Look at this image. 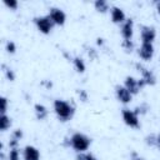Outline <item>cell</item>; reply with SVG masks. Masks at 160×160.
Masks as SVG:
<instances>
[{
  "mask_svg": "<svg viewBox=\"0 0 160 160\" xmlns=\"http://www.w3.org/2000/svg\"><path fill=\"white\" fill-rule=\"evenodd\" d=\"M54 111L58 116V119L62 122L70 120L72 116H74V112H75V109L74 106L65 101V100H60V99H56L54 101Z\"/></svg>",
  "mask_w": 160,
  "mask_h": 160,
  "instance_id": "6da1fadb",
  "label": "cell"
},
{
  "mask_svg": "<svg viewBox=\"0 0 160 160\" xmlns=\"http://www.w3.org/2000/svg\"><path fill=\"white\" fill-rule=\"evenodd\" d=\"M91 144V139L81 132H75L70 138V145L76 152H86Z\"/></svg>",
  "mask_w": 160,
  "mask_h": 160,
  "instance_id": "7a4b0ae2",
  "label": "cell"
},
{
  "mask_svg": "<svg viewBox=\"0 0 160 160\" xmlns=\"http://www.w3.org/2000/svg\"><path fill=\"white\" fill-rule=\"evenodd\" d=\"M34 22L38 28V30L41 32V34H50V31L52 30L54 28V22L51 21V19L49 18V15L46 16H38L34 19Z\"/></svg>",
  "mask_w": 160,
  "mask_h": 160,
  "instance_id": "3957f363",
  "label": "cell"
},
{
  "mask_svg": "<svg viewBox=\"0 0 160 160\" xmlns=\"http://www.w3.org/2000/svg\"><path fill=\"white\" fill-rule=\"evenodd\" d=\"M121 115H122V120L124 122L130 126V128H139L140 126V122H139V116H138V112L134 111V110H130V109H122L121 111Z\"/></svg>",
  "mask_w": 160,
  "mask_h": 160,
  "instance_id": "277c9868",
  "label": "cell"
},
{
  "mask_svg": "<svg viewBox=\"0 0 160 160\" xmlns=\"http://www.w3.org/2000/svg\"><path fill=\"white\" fill-rule=\"evenodd\" d=\"M49 18L54 22V25H58V26L64 25L66 21V14L59 8H51L49 11Z\"/></svg>",
  "mask_w": 160,
  "mask_h": 160,
  "instance_id": "5b68a950",
  "label": "cell"
},
{
  "mask_svg": "<svg viewBox=\"0 0 160 160\" xmlns=\"http://www.w3.org/2000/svg\"><path fill=\"white\" fill-rule=\"evenodd\" d=\"M120 32L124 40H131L132 34H134V21L131 19H126L125 22L121 24Z\"/></svg>",
  "mask_w": 160,
  "mask_h": 160,
  "instance_id": "8992f818",
  "label": "cell"
},
{
  "mask_svg": "<svg viewBox=\"0 0 160 160\" xmlns=\"http://www.w3.org/2000/svg\"><path fill=\"white\" fill-rule=\"evenodd\" d=\"M141 41L142 42H149V44H152L155 38H156V31L154 28L151 26H142L141 28Z\"/></svg>",
  "mask_w": 160,
  "mask_h": 160,
  "instance_id": "52a82bcc",
  "label": "cell"
},
{
  "mask_svg": "<svg viewBox=\"0 0 160 160\" xmlns=\"http://www.w3.org/2000/svg\"><path fill=\"white\" fill-rule=\"evenodd\" d=\"M154 55V45L152 44H149V42H142L140 49H139V56L142 59V60H151Z\"/></svg>",
  "mask_w": 160,
  "mask_h": 160,
  "instance_id": "ba28073f",
  "label": "cell"
},
{
  "mask_svg": "<svg viewBox=\"0 0 160 160\" xmlns=\"http://www.w3.org/2000/svg\"><path fill=\"white\" fill-rule=\"evenodd\" d=\"M115 91H116V98H118V100L120 101V102H122V104H128V102H130L131 101V99H132V94L125 88V86H116V89H115Z\"/></svg>",
  "mask_w": 160,
  "mask_h": 160,
  "instance_id": "9c48e42d",
  "label": "cell"
},
{
  "mask_svg": "<svg viewBox=\"0 0 160 160\" xmlns=\"http://www.w3.org/2000/svg\"><path fill=\"white\" fill-rule=\"evenodd\" d=\"M22 155H24V160H40V151L32 145L25 146Z\"/></svg>",
  "mask_w": 160,
  "mask_h": 160,
  "instance_id": "30bf717a",
  "label": "cell"
},
{
  "mask_svg": "<svg viewBox=\"0 0 160 160\" xmlns=\"http://www.w3.org/2000/svg\"><path fill=\"white\" fill-rule=\"evenodd\" d=\"M110 15H111V21H112L114 24H122V22H125V20H126L125 12L122 11V9H120V8H118V6L111 8Z\"/></svg>",
  "mask_w": 160,
  "mask_h": 160,
  "instance_id": "8fae6325",
  "label": "cell"
},
{
  "mask_svg": "<svg viewBox=\"0 0 160 160\" xmlns=\"http://www.w3.org/2000/svg\"><path fill=\"white\" fill-rule=\"evenodd\" d=\"M124 86H125L132 95L138 94L139 90H141L140 86H139V80H136V79L132 78V76H126L125 82H124Z\"/></svg>",
  "mask_w": 160,
  "mask_h": 160,
  "instance_id": "7c38bea8",
  "label": "cell"
},
{
  "mask_svg": "<svg viewBox=\"0 0 160 160\" xmlns=\"http://www.w3.org/2000/svg\"><path fill=\"white\" fill-rule=\"evenodd\" d=\"M140 70H141V80L145 82V85H154L155 84V75L150 70H148L142 66H140Z\"/></svg>",
  "mask_w": 160,
  "mask_h": 160,
  "instance_id": "4fadbf2b",
  "label": "cell"
},
{
  "mask_svg": "<svg viewBox=\"0 0 160 160\" xmlns=\"http://www.w3.org/2000/svg\"><path fill=\"white\" fill-rule=\"evenodd\" d=\"M34 109H35L36 118H38L39 120H44V119L48 116V110H46V108H45L44 105H41V104H35Z\"/></svg>",
  "mask_w": 160,
  "mask_h": 160,
  "instance_id": "5bb4252c",
  "label": "cell"
},
{
  "mask_svg": "<svg viewBox=\"0 0 160 160\" xmlns=\"http://www.w3.org/2000/svg\"><path fill=\"white\" fill-rule=\"evenodd\" d=\"M10 126H11V119L6 114H1L0 115V129H1V131L8 130Z\"/></svg>",
  "mask_w": 160,
  "mask_h": 160,
  "instance_id": "9a60e30c",
  "label": "cell"
},
{
  "mask_svg": "<svg viewBox=\"0 0 160 160\" xmlns=\"http://www.w3.org/2000/svg\"><path fill=\"white\" fill-rule=\"evenodd\" d=\"M94 6H95V10H98L99 12H106L109 10V4L105 0H96L94 2Z\"/></svg>",
  "mask_w": 160,
  "mask_h": 160,
  "instance_id": "2e32d148",
  "label": "cell"
},
{
  "mask_svg": "<svg viewBox=\"0 0 160 160\" xmlns=\"http://www.w3.org/2000/svg\"><path fill=\"white\" fill-rule=\"evenodd\" d=\"M72 62H74V66H75L78 72H84L85 71V62H84V60L81 58H79V56L74 58Z\"/></svg>",
  "mask_w": 160,
  "mask_h": 160,
  "instance_id": "e0dca14e",
  "label": "cell"
},
{
  "mask_svg": "<svg viewBox=\"0 0 160 160\" xmlns=\"http://www.w3.org/2000/svg\"><path fill=\"white\" fill-rule=\"evenodd\" d=\"M2 2H4V5H5L8 9H10V10H16V9H18V5H19L16 0H4Z\"/></svg>",
  "mask_w": 160,
  "mask_h": 160,
  "instance_id": "ac0fdd59",
  "label": "cell"
},
{
  "mask_svg": "<svg viewBox=\"0 0 160 160\" xmlns=\"http://www.w3.org/2000/svg\"><path fill=\"white\" fill-rule=\"evenodd\" d=\"M9 160H20V154H19V150H18L16 148L10 149V152H9Z\"/></svg>",
  "mask_w": 160,
  "mask_h": 160,
  "instance_id": "d6986e66",
  "label": "cell"
},
{
  "mask_svg": "<svg viewBox=\"0 0 160 160\" xmlns=\"http://www.w3.org/2000/svg\"><path fill=\"white\" fill-rule=\"evenodd\" d=\"M5 49H6V51H8V52L14 54V52H15V50H16V45H15V42H14V41H8V42H6Z\"/></svg>",
  "mask_w": 160,
  "mask_h": 160,
  "instance_id": "ffe728a7",
  "label": "cell"
},
{
  "mask_svg": "<svg viewBox=\"0 0 160 160\" xmlns=\"http://www.w3.org/2000/svg\"><path fill=\"white\" fill-rule=\"evenodd\" d=\"M0 102H1L0 111H1V114H5V112H6V110H8V99H6L5 96H2V98L0 99Z\"/></svg>",
  "mask_w": 160,
  "mask_h": 160,
  "instance_id": "44dd1931",
  "label": "cell"
},
{
  "mask_svg": "<svg viewBox=\"0 0 160 160\" xmlns=\"http://www.w3.org/2000/svg\"><path fill=\"white\" fill-rule=\"evenodd\" d=\"M5 74H6V78H8L10 81H14V80H15V74H14V71H12L11 69H6V70H5Z\"/></svg>",
  "mask_w": 160,
  "mask_h": 160,
  "instance_id": "7402d4cb",
  "label": "cell"
},
{
  "mask_svg": "<svg viewBox=\"0 0 160 160\" xmlns=\"http://www.w3.org/2000/svg\"><path fill=\"white\" fill-rule=\"evenodd\" d=\"M21 136H22V131H21L20 129H18V130H15V131L12 132V138L16 139V140H20Z\"/></svg>",
  "mask_w": 160,
  "mask_h": 160,
  "instance_id": "603a6c76",
  "label": "cell"
},
{
  "mask_svg": "<svg viewBox=\"0 0 160 160\" xmlns=\"http://www.w3.org/2000/svg\"><path fill=\"white\" fill-rule=\"evenodd\" d=\"M122 45H124V48L128 49V50H131V48H132V42H131V40H124Z\"/></svg>",
  "mask_w": 160,
  "mask_h": 160,
  "instance_id": "cb8c5ba5",
  "label": "cell"
},
{
  "mask_svg": "<svg viewBox=\"0 0 160 160\" xmlns=\"http://www.w3.org/2000/svg\"><path fill=\"white\" fill-rule=\"evenodd\" d=\"M85 160H96V158L91 152H85Z\"/></svg>",
  "mask_w": 160,
  "mask_h": 160,
  "instance_id": "d4e9b609",
  "label": "cell"
},
{
  "mask_svg": "<svg viewBox=\"0 0 160 160\" xmlns=\"http://www.w3.org/2000/svg\"><path fill=\"white\" fill-rule=\"evenodd\" d=\"M156 145L160 148V135H158V136H156Z\"/></svg>",
  "mask_w": 160,
  "mask_h": 160,
  "instance_id": "484cf974",
  "label": "cell"
},
{
  "mask_svg": "<svg viewBox=\"0 0 160 160\" xmlns=\"http://www.w3.org/2000/svg\"><path fill=\"white\" fill-rule=\"evenodd\" d=\"M156 10H158V12H159V15H160V1L156 4Z\"/></svg>",
  "mask_w": 160,
  "mask_h": 160,
  "instance_id": "4316f807",
  "label": "cell"
},
{
  "mask_svg": "<svg viewBox=\"0 0 160 160\" xmlns=\"http://www.w3.org/2000/svg\"><path fill=\"white\" fill-rule=\"evenodd\" d=\"M134 160H144V159H141L139 156H135V154H134Z\"/></svg>",
  "mask_w": 160,
  "mask_h": 160,
  "instance_id": "83f0119b",
  "label": "cell"
}]
</instances>
